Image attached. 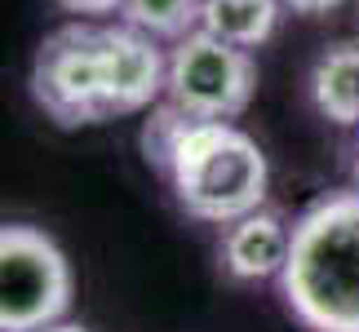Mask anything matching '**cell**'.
Returning <instances> with one entry per match:
<instances>
[{
	"label": "cell",
	"instance_id": "obj_1",
	"mask_svg": "<svg viewBox=\"0 0 359 332\" xmlns=\"http://www.w3.org/2000/svg\"><path fill=\"white\" fill-rule=\"evenodd\" d=\"M280 297L306 332H359V191L315 200L293 221Z\"/></svg>",
	"mask_w": 359,
	"mask_h": 332
},
{
	"label": "cell",
	"instance_id": "obj_2",
	"mask_svg": "<svg viewBox=\"0 0 359 332\" xmlns=\"http://www.w3.org/2000/svg\"><path fill=\"white\" fill-rule=\"evenodd\" d=\"M160 177L169 182L177 209L209 226H231L244 213L266 209L271 160L231 120H191L169 151Z\"/></svg>",
	"mask_w": 359,
	"mask_h": 332
},
{
	"label": "cell",
	"instance_id": "obj_3",
	"mask_svg": "<svg viewBox=\"0 0 359 332\" xmlns=\"http://www.w3.org/2000/svg\"><path fill=\"white\" fill-rule=\"evenodd\" d=\"M76 301L72 261L32 221H0V332H45Z\"/></svg>",
	"mask_w": 359,
	"mask_h": 332
},
{
	"label": "cell",
	"instance_id": "obj_4",
	"mask_svg": "<svg viewBox=\"0 0 359 332\" xmlns=\"http://www.w3.org/2000/svg\"><path fill=\"white\" fill-rule=\"evenodd\" d=\"M32 98L62 129H85V124L107 120L102 22L76 18L40 40L32 62Z\"/></svg>",
	"mask_w": 359,
	"mask_h": 332
},
{
	"label": "cell",
	"instance_id": "obj_5",
	"mask_svg": "<svg viewBox=\"0 0 359 332\" xmlns=\"http://www.w3.org/2000/svg\"><path fill=\"white\" fill-rule=\"evenodd\" d=\"M257 93V62L240 45H226L213 32H191L169 45L164 102L187 111L191 120H236Z\"/></svg>",
	"mask_w": 359,
	"mask_h": 332
},
{
	"label": "cell",
	"instance_id": "obj_6",
	"mask_svg": "<svg viewBox=\"0 0 359 332\" xmlns=\"http://www.w3.org/2000/svg\"><path fill=\"white\" fill-rule=\"evenodd\" d=\"M169 53L160 40L137 32L129 22H102V98L107 120L142 116L164 98Z\"/></svg>",
	"mask_w": 359,
	"mask_h": 332
},
{
	"label": "cell",
	"instance_id": "obj_7",
	"mask_svg": "<svg viewBox=\"0 0 359 332\" xmlns=\"http://www.w3.org/2000/svg\"><path fill=\"white\" fill-rule=\"evenodd\" d=\"M288 248H293V226L284 221V213L275 209H257L244 213L240 221L222 226L217 240V261L222 275L236 284H262V279H280Z\"/></svg>",
	"mask_w": 359,
	"mask_h": 332
},
{
	"label": "cell",
	"instance_id": "obj_8",
	"mask_svg": "<svg viewBox=\"0 0 359 332\" xmlns=\"http://www.w3.org/2000/svg\"><path fill=\"white\" fill-rule=\"evenodd\" d=\"M311 102L315 111L337 124V129H355L359 124V40L324 49L311 67Z\"/></svg>",
	"mask_w": 359,
	"mask_h": 332
},
{
	"label": "cell",
	"instance_id": "obj_9",
	"mask_svg": "<svg viewBox=\"0 0 359 332\" xmlns=\"http://www.w3.org/2000/svg\"><path fill=\"white\" fill-rule=\"evenodd\" d=\"M280 9H284L280 0H204L200 27L213 32L217 40H226V45H240L253 53L275 36Z\"/></svg>",
	"mask_w": 359,
	"mask_h": 332
},
{
	"label": "cell",
	"instance_id": "obj_10",
	"mask_svg": "<svg viewBox=\"0 0 359 332\" xmlns=\"http://www.w3.org/2000/svg\"><path fill=\"white\" fill-rule=\"evenodd\" d=\"M200 9H204V0H124L120 22L147 32L151 40L177 45L182 36L200 32Z\"/></svg>",
	"mask_w": 359,
	"mask_h": 332
},
{
	"label": "cell",
	"instance_id": "obj_11",
	"mask_svg": "<svg viewBox=\"0 0 359 332\" xmlns=\"http://www.w3.org/2000/svg\"><path fill=\"white\" fill-rule=\"evenodd\" d=\"M58 9L67 13H76V18H89V22H102V18H111V13L124 9V0H53Z\"/></svg>",
	"mask_w": 359,
	"mask_h": 332
},
{
	"label": "cell",
	"instance_id": "obj_12",
	"mask_svg": "<svg viewBox=\"0 0 359 332\" xmlns=\"http://www.w3.org/2000/svg\"><path fill=\"white\" fill-rule=\"evenodd\" d=\"M284 9H293V13H302V18H320V13H328V9H337L341 0H280Z\"/></svg>",
	"mask_w": 359,
	"mask_h": 332
},
{
	"label": "cell",
	"instance_id": "obj_13",
	"mask_svg": "<svg viewBox=\"0 0 359 332\" xmlns=\"http://www.w3.org/2000/svg\"><path fill=\"white\" fill-rule=\"evenodd\" d=\"M45 332H89L85 324H72V319H62V324H49Z\"/></svg>",
	"mask_w": 359,
	"mask_h": 332
},
{
	"label": "cell",
	"instance_id": "obj_14",
	"mask_svg": "<svg viewBox=\"0 0 359 332\" xmlns=\"http://www.w3.org/2000/svg\"><path fill=\"white\" fill-rule=\"evenodd\" d=\"M351 177H355V191H359V146H355V164H351Z\"/></svg>",
	"mask_w": 359,
	"mask_h": 332
}]
</instances>
